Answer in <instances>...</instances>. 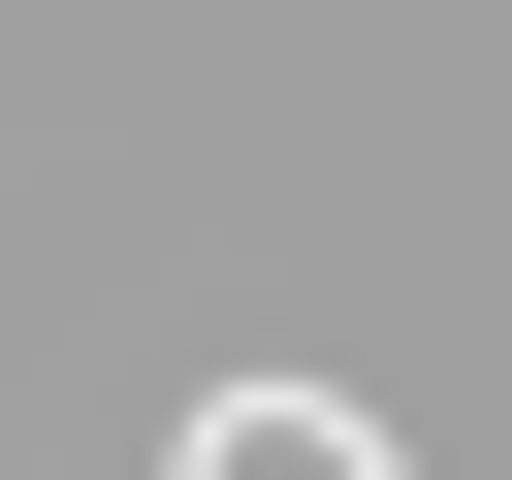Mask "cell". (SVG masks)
Instances as JSON below:
<instances>
[{
  "label": "cell",
  "mask_w": 512,
  "mask_h": 480,
  "mask_svg": "<svg viewBox=\"0 0 512 480\" xmlns=\"http://www.w3.org/2000/svg\"><path fill=\"white\" fill-rule=\"evenodd\" d=\"M192 480H416V448H384V416H320V384H224V416H192Z\"/></svg>",
  "instance_id": "6da1fadb"
}]
</instances>
